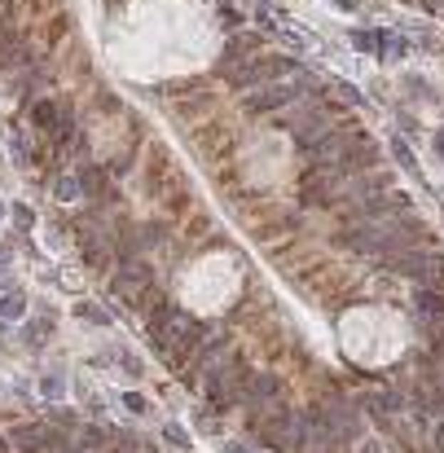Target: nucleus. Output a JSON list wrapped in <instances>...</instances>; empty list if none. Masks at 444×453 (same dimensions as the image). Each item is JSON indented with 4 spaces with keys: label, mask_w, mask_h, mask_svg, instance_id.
<instances>
[{
    "label": "nucleus",
    "mask_w": 444,
    "mask_h": 453,
    "mask_svg": "<svg viewBox=\"0 0 444 453\" xmlns=\"http://www.w3.org/2000/svg\"><path fill=\"white\" fill-rule=\"evenodd\" d=\"M348 181H352V176L339 163H312V172L304 176V185H299V198L308 207H339Z\"/></svg>",
    "instance_id": "4"
},
{
    "label": "nucleus",
    "mask_w": 444,
    "mask_h": 453,
    "mask_svg": "<svg viewBox=\"0 0 444 453\" xmlns=\"http://www.w3.org/2000/svg\"><path fill=\"white\" fill-rule=\"evenodd\" d=\"M339 102H344V106H361V93L352 84H339Z\"/></svg>",
    "instance_id": "21"
},
{
    "label": "nucleus",
    "mask_w": 444,
    "mask_h": 453,
    "mask_svg": "<svg viewBox=\"0 0 444 453\" xmlns=\"http://www.w3.org/2000/svg\"><path fill=\"white\" fill-rule=\"evenodd\" d=\"M80 189L93 194V198H106V203H115V194H110V185H106V167H84V172H80Z\"/></svg>",
    "instance_id": "11"
},
{
    "label": "nucleus",
    "mask_w": 444,
    "mask_h": 453,
    "mask_svg": "<svg viewBox=\"0 0 444 453\" xmlns=\"http://www.w3.org/2000/svg\"><path fill=\"white\" fill-rule=\"evenodd\" d=\"M242 410L251 414V427H259V422H269L273 414H282V379H277V374H251Z\"/></svg>",
    "instance_id": "7"
},
{
    "label": "nucleus",
    "mask_w": 444,
    "mask_h": 453,
    "mask_svg": "<svg viewBox=\"0 0 444 453\" xmlns=\"http://www.w3.org/2000/svg\"><path fill=\"white\" fill-rule=\"evenodd\" d=\"M352 44L361 48V53L383 58V53H387V31H352Z\"/></svg>",
    "instance_id": "13"
},
{
    "label": "nucleus",
    "mask_w": 444,
    "mask_h": 453,
    "mask_svg": "<svg viewBox=\"0 0 444 453\" xmlns=\"http://www.w3.org/2000/svg\"><path fill=\"white\" fill-rule=\"evenodd\" d=\"M48 330H53V326H48V321L40 317V321H31L27 330H22V343H27V348H40V343L48 339Z\"/></svg>",
    "instance_id": "15"
},
{
    "label": "nucleus",
    "mask_w": 444,
    "mask_h": 453,
    "mask_svg": "<svg viewBox=\"0 0 444 453\" xmlns=\"http://www.w3.org/2000/svg\"><path fill=\"white\" fill-rule=\"evenodd\" d=\"M123 405L133 410V414H145V396H137V392H128V396H123Z\"/></svg>",
    "instance_id": "23"
},
{
    "label": "nucleus",
    "mask_w": 444,
    "mask_h": 453,
    "mask_svg": "<svg viewBox=\"0 0 444 453\" xmlns=\"http://www.w3.org/2000/svg\"><path fill=\"white\" fill-rule=\"evenodd\" d=\"M66 392V379L62 374H44V396H62Z\"/></svg>",
    "instance_id": "20"
},
{
    "label": "nucleus",
    "mask_w": 444,
    "mask_h": 453,
    "mask_svg": "<svg viewBox=\"0 0 444 453\" xmlns=\"http://www.w3.org/2000/svg\"><path fill=\"white\" fill-rule=\"evenodd\" d=\"M110 286H115V295L123 299V304H133V308H137L141 299L154 291V273H150V264H145V260H119Z\"/></svg>",
    "instance_id": "9"
},
{
    "label": "nucleus",
    "mask_w": 444,
    "mask_h": 453,
    "mask_svg": "<svg viewBox=\"0 0 444 453\" xmlns=\"http://www.w3.org/2000/svg\"><path fill=\"white\" fill-rule=\"evenodd\" d=\"M308 88H321L312 75H299V80H273V84H259L255 93H251V102H247V110L251 115H264V110H286L291 102H299V93H308Z\"/></svg>",
    "instance_id": "6"
},
{
    "label": "nucleus",
    "mask_w": 444,
    "mask_h": 453,
    "mask_svg": "<svg viewBox=\"0 0 444 453\" xmlns=\"http://www.w3.org/2000/svg\"><path fill=\"white\" fill-rule=\"evenodd\" d=\"M75 313H80L84 321H93V326H110V313H101L97 304H88V299H84V304H75Z\"/></svg>",
    "instance_id": "17"
},
{
    "label": "nucleus",
    "mask_w": 444,
    "mask_h": 453,
    "mask_svg": "<svg viewBox=\"0 0 444 453\" xmlns=\"http://www.w3.org/2000/svg\"><path fill=\"white\" fill-rule=\"evenodd\" d=\"M378 264H387V269H396V273H405V278H413L423 291H435V286H444V260L435 256V251H401V256H383Z\"/></svg>",
    "instance_id": "5"
},
{
    "label": "nucleus",
    "mask_w": 444,
    "mask_h": 453,
    "mask_svg": "<svg viewBox=\"0 0 444 453\" xmlns=\"http://www.w3.org/2000/svg\"><path fill=\"white\" fill-rule=\"evenodd\" d=\"M53 194H58V198H75V194H80V181H75V176H58V181H53Z\"/></svg>",
    "instance_id": "19"
},
{
    "label": "nucleus",
    "mask_w": 444,
    "mask_h": 453,
    "mask_svg": "<svg viewBox=\"0 0 444 453\" xmlns=\"http://www.w3.org/2000/svg\"><path fill=\"white\" fill-rule=\"evenodd\" d=\"M330 5H339V9H348V14H352V9L361 5V0H330Z\"/></svg>",
    "instance_id": "26"
},
{
    "label": "nucleus",
    "mask_w": 444,
    "mask_h": 453,
    "mask_svg": "<svg viewBox=\"0 0 444 453\" xmlns=\"http://www.w3.org/2000/svg\"><path fill=\"white\" fill-rule=\"evenodd\" d=\"M391 155H396V163H401L405 172H418V163H413V150H409V141H405V137H391Z\"/></svg>",
    "instance_id": "16"
},
{
    "label": "nucleus",
    "mask_w": 444,
    "mask_h": 453,
    "mask_svg": "<svg viewBox=\"0 0 444 453\" xmlns=\"http://www.w3.org/2000/svg\"><path fill=\"white\" fill-rule=\"evenodd\" d=\"M251 365L242 357H229L212 379H202V392L207 400H212V410H238L242 400H247V387H251Z\"/></svg>",
    "instance_id": "2"
},
{
    "label": "nucleus",
    "mask_w": 444,
    "mask_h": 453,
    "mask_svg": "<svg viewBox=\"0 0 444 453\" xmlns=\"http://www.w3.org/2000/svg\"><path fill=\"white\" fill-rule=\"evenodd\" d=\"M14 220L22 224V229H31V224H36V216H31V207H27V203H18V207H14Z\"/></svg>",
    "instance_id": "22"
},
{
    "label": "nucleus",
    "mask_w": 444,
    "mask_h": 453,
    "mask_svg": "<svg viewBox=\"0 0 444 453\" xmlns=\"http://www.w3.org/2000/svg\"><path fill=\"white\" fill-rule=\"evenodd\" d=\"M0 216H5V207H0Z\"/></svg>",
    "instance_id": "29"
},
{
    "label": "nucleus",
    "mask_w": 444,
    "mask_h": 453,
    "mask_svg": "<svg viewBox=\"0 0 444 453\" xmlns=\"http://www.w3.org/2000/svg\"><path fill=\"white\" fill-rule=\"evenodd\" d=\"M255 44H259V40H255L251 31L229 36V40H224V53H220V71H224V66H233V62H247V58L255 53Z\"/></svg>",
    "instance_id": "10"
},
{
    "label": "nucleus",
    "mask_w": 444,
    "mask_h": 453,
    "mask_svg": "<svg viewBox=\"0 0 444 453\" xmlns=\"http://www.w3.org/2000/svg\"><path fill=\"white\" fill-rule=\"evenodd\" d=\"M0 269H9V246H0Z\"/></svg>",
    "instance_id": "28"
},
{
    "label": "nucleus",
    "mask_w": 444,
    "mask_h": 453,
    "mask_svg": "<svg viewBox=\"0 0 444 453\" xmlns=\"http://www.w3.org/2000/svg\"><path fill=\"white\" fill-rule=\"evenodd\" d=\"M282 123L291 128V137H295V145H299V150H308L321 132H330V128H334V119H330L317 102H304V106H295V110H286V115H282Z\"/></svg>",
    "instance_id": "8"
},
{
    "label": "nucleus",
    "mask_w": 444,
    "mask_h": 453,
    "mask_svg": "<svg viewBox=\"0 0 444 453\" xmlns=\"http://www.w3.org/2000/svg\"><path fill=\"white\" fill-rule=\"evenodd\" d=\"M413 308L423 313V321H444V295L418 286V291H413Z\"/></svg>",
    "instance_id": "12"
},
{
    "label": "nucleus",
    "mask_w": 444,
    "mask_h": 453,
    "mask_svg": "<svg viewBox=\"0 0 444 453\" xmlns=\"http://www.w3.org/2000/svg\"><path fill=\"white\" fill-rule=\"evenodd\" d=\"M291 71H299L295 58H286V53H255L238 66H224L220 75L233 84V88H255V84H273V80H286Z\"/></svg>",
    "instance_id": "3"
},
{
    "label": "nucleus",
    "mask_w": 444,
    "mask_h": 453,
    "mask_svg": "<svg viewBox=\"0 0 444 453\" xmlns=\"http://www.w3.org/2000/svg\"><path fill=\"white\" fill-rule=\"evenodd\" d=\"M150 339H154V348H159V357H167V361H180V357H194V348L202 343V335H207V326L194 317V313H185V308H176V304H163L150 313Z\"/></svg>",
    "instance_id": "1"
},
{
    "label": "nucleus",
    "mask_w": 444,
    "mask_h": 453,
    "mask_svg": "<svg viewBox=\"0 0 444 453\" xmlns=\"http://www.w3.org/2000/svg\"><path fill=\"white\" fill-rule=\"evenodd\" d=\"M163 440H167L172 449H180V453L190 449V436H185V427H176V422H167V427H163Z\"/></svg>",
    "instance_id": "18"
},
{
    "label": "nucleus",
    "mask_w": 444,
    "mask_h": 453,
    "mask_svg": "<svg viewBox=\"0 0 444 453\" xmlns=\"http://www.w3.org/2000/svg\"><path fill=\"white\" fill-rule=\"evenodd\" d=\"M224 453H251V449H247V444H238V440H229V444H224Z\"/></svg>",
    "instance_id": "27"
},
{
    "label": "nucleus",
    "mask_w": 444,
    "mask_h": 453,
    "mask_svg": "<svg viewBox=\"0 0 444 453\" xmlns=\"http://www.w3.org/2000/svg\"><path fill=\"white\" fill-rule=\"evenodd\" d=\"M22 313H27V299H22V295L9 286L5 295H0V317H22Z\"/></svg>",
    "instance_id": "14"
},
{
    "label": "nucleus",
    "mask_w": 444,
    "mask_h": 453,
    "mask_svg": "<svg viewBox=\"0 0 444 453\" xmlns=\"http://www.w3.org/2000/svg\"><path fill=\"white\" fill-rule=\"evenodd\" d=\"M431 145H435V155H440V159H444V128H440V132H435V137H431Z\"/></svg>",
    "instance_id": "25"
},
{
    "label": "nucleus",
    "mask_w": 444,
    "mask_h": 453,
    "mask_svg": "<svg viewBox=\"0 0 444 453\" xmlns=\"http://www.w3.org/2000/svg\"><path fill=\"white\" fill-rule=\"evenodd\" d=\"M418 5H423L427 14H440V18H444V0H418Z\"/></svg>",
    "instance_id": "24"
}]
</instances>
